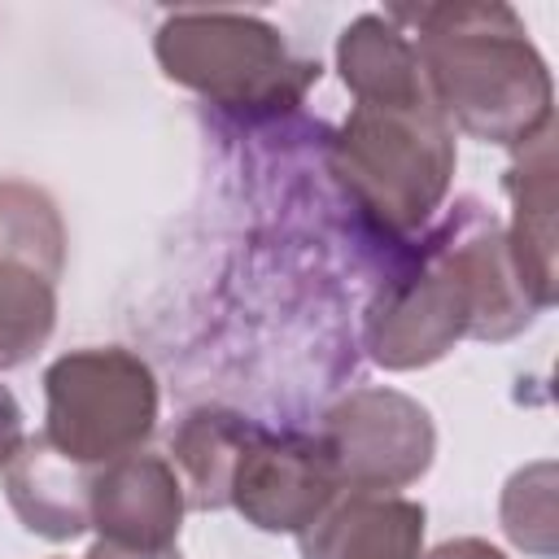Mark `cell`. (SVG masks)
<instances>
[{
  "instance_id": "1",
  "label": "cell",
  "mask_w": 559,
  "mask_h": 559,
  "mask_svg": "<svg viewBox=\"0 0 559 559\" xmlns=\"http://www.w3.org/2000/svg\"><path fill=\"white\" fill-rule=\"evenodd\" d=\"M432 105L472 140L524 148L555 127V83L520 13L498 0L393 4Z\"/></svg>"
},
{
  "instance_id": "2",
  "label": "cell",
  "mask_w": 559,
  "mask_h": 559,
  "mask_svg": "<svg viewBox=\"0 0 559 559\" xmlns=\"http://www.w3.org/2000/svg\"><path fill=\"white\" fill-rule=\"evenodd\" d=\"M332 179L384 236L419 231L454 179V131L428 92L354 100L328 148Z\"/></svg>"
},
{
  "instance_id": "3",
  "label": "cell",
  "mask_w": 559,
  "mask_h": 559,
  "mask_svg": "<svg viewBox=\"0 0 559 559\" xmlns=\"http://www.w3.org/2000/svg\"><path fill=\"white\" fill-rule=\"evenodd\" d=\"M153 52L170 83L236 118L284 114L301 105L310 83H319V61L288 52L280 26L258 13L179 9L162 17Z\"/></svg>"
},
{
  "instance_id": "4",
  "label": "cell",
  "mask_w": 559,
  "mask_h": 559,
  "mask_svg": "<svg viewBox=\"0 0 559 559\" xmlns=\"http://www.w3.org/2000/svg\"><path fill=\"white\" fill-rule=\"evenodd\" d=\"M44 397L48 445L83 467L135 454L157 428V376L122 345L61 354L44 371Z\"/></svg>"
},
{
  "instance_id": "5",
  "label": "cell",
  "mask_w": 559,
  "mask_h": 559,
  "mask_svg": "<svg viewBox=\"0 0 559 559\" xmlns=\"http://www.w3.org/2000/svg\"><path fill=\"white\" fill-rule=\"evenodd\" d=\"M61 266L66 223L57 201L26 179H0V371L48 345Z\"/></svg>"
},
{
  "instance_id": "6",
  "label": "cell",
  "mask_w": 559,
  "mask_h": 559,
  "mask_svg": "<svg viewBox=\"0 0 559 559\" xmlns=\"http://www.w3.org/2000/svg\"><path fill=\"white\" fill-rule=\"evenodd\" d=\"M463 336H472V284L450 231L415 266L384 280L367 306L362 341L376 367L415 371L445 358Z\"/></svg>"
},
{
  "instance_id": "7",
  "label": "cell",
  "mask_w": 559,
  "mask_h": 559,
  "mask_svg": "<svg viewBox=\"0 0 559 559\" xmlns=\"http://www.w3.org/2000/svg\"><path fill=\"white\" fill-rule=\"evenodd\" d=\"M341 489L393 493L415 485L437 454L432 415L397 389H354L319 424Z\"/></svg>"
},
{
  "instance_id": "8",
  "label": "cell",
  "mask_w": 559,
  "mask_h": 559,
  "mask_svg": "<svg viewBox=\"0 0 559 559\" xmlns=\"http://www.w3.org/2000/svg\"><path fill=\"white\" fill-rule=\"evenodd\" d=\"M341 493V476L319 432H271L258 424L236 480L231 507L262 533H301Z\"/></svg>"
},
{
  "instance_id": "9",
  "label": "cell",
  "mask_w": 559,
  "mask_h": 559,
  "mask_svg": "<svg viewBox=\"0 0 559 559\" xmlns=\"http://www.w3.org/2000/svg\"><path fill=\"white\" fill-rule=\"evenodd\" d=\"M92 528L100 542L135 546V550H166L179 537L188 498L170 467V459L135 450L109 459L92 472Z\"/></svg>"
},
{
  "instance_id": "10",
  "label": "cell",
  "mask_w": 559,
  "mask_h": 559,
  "mask_svg": "<svg viewBox=\"0 0 559 559\" xmlns=\"http://www.w3.org/2000/svg\"><path fill=\"white\" fill-rule=\"evenodd\" d=\"M424 524L428 511L402 493L341 489L297 546L301 559H419Z\"/></svg>"
},
{
  "instance_id": "11",
  "label": "cell",
  "mask_w": 559,
  "mask_h": 559,
  "mask_svg": "<svg viewBox=\"0 0 559 559\" xmlns=\"http://www.w3.org/2000/svg\"><path fill=\"white\" fill-rule=\"evenodd\" d=\"M0 472H4V498L22 520V528L48 542H70L92 528V511H87L92 467L52 450L44 432L26 437Z\"/></svg>"
},
{
  "instance_id": "12",
  "label": "cell",
  "mask_w": 559,
  "mask_h": 559,
  "mask_svg": "<svg viewBox=\"0 0 559 559\" xmlns=\"http://www.w3.org/2000/svg\"><path fill=\"white\" fill-rule=\"evenodd\" d=\"M502 188L511 197V227L502 231L511 262L524 288L533 293V301L546 310L555 306L559 293L555 288V127L533 144L515 148Z\"/></svg>"
},
{
  "instance_id": "13",
  "label": "cell",
  "mask_w": 559,
  "mask_h": 559,
  "mask_svg": "<svg viewBox=\"0 0 559 559\" xmlns=\"http://www.w3.org/2000/svg\"><path fill=\"white\" fill-rule=\"evenodd\" d=\"M253 432L258 424L227 406H197L183 415V424L170 437V467L183 485L188 507L197 511L231 507V480Z\"/></svg>"
},
{
  "instance_id": "14",
  "label": "cell",
  "mask_w": 559,
  "mask_h": 559,
  "mask_svg": "<svg viewBox=\"0 0 559 559\" xmlns=\"http://www.w3.org/2000/svg\"><path fill=\"white\" fill-rule=\"evenodd\" d=\"M450 231H454V223H450ZM454 249L463 258L467 284H472V336L476 341H511V336H520L542 314V306L524 288V280H520V271L511 262L502 227L493 218L489 223L480 218L467 231H454Z\"/></svg>"
},
{
  "instance_id": "15",
  "label": "cell",
  "mask_w": 559,
  "mask_h": 559,
  "mask_svg": "<svg viewBox=\"0 0 559 559\" xmlns=\"http://www.w3.org/2000/svg\"><path fill=\"white\" fill-rule=\"evenodd\" d=\"M336 70L354 100H402L428 92L411 35L384 13H362L341 31Z\"/></svg>"
},
{
  "instance_id": "16",
  "label": "cell",
  "mask_w": 559,
  "mask_h": 559,
  "mask_svg": "<svg viewBox=\"0 0 559 559\" xmlns=\"http://www.w3.org/2000/svg\"><path fill=\"white\" fill-rule=\"evenodd\" d=\"M502 528L520 550L537 559H555V463L550 459L528 463L507 480Z\"/></svg>"
},
{
  "instance_id": "17",
  "label": "cell",
  "mask_w": 559,
  "mask_h": 559,
  "mask_svg": "<svg viewBox=\"0 0 559 559\" xmlns=\"http://www.w3.org/2000/svg\"><path fill=\"white\" fill-rule=\"evenodd\" d=\"M22 441H26V437H22V406H17V397L0 384V467L17 454Z\"/></svg>"
},
{
  "instance_id": "18",
  "label": "cell",
  "mask_w": 559,
  "mask_h": 559,
  "mask_svg": "<svg viewBox=\"0 0 559 559\" xmlns=\"http://www.w3.org/2000/svg\"><path fill=\"white\" fill-rule=\"evenodd\" d=\"M419 559H507V555L498 546H489L485 537H454V542H441L437 550H428Z\"/></svg>"
},
{
  "instance_id": "19",
  "label": "cell",
  "mask_w": 559,
  "mask_h": 559,
  "mask_svg": "<svg viewBox=\"0 0 559 559\" xmlns=\"http://www.w3.org/2000/svg\"><path fill=\"white\" fill-rule=\"evenodd\" d=\"M83 559H179V550L175 546H166V550H135V546H114V542H96Z\"/></svg>"
}]
</instances>
